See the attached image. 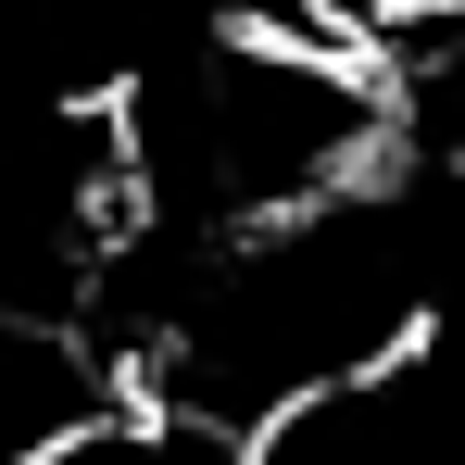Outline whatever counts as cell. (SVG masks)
<instances>
[{"label":"cell","instance_id":"obj_1","mask_svg":"<svg viewBox=\"0 0 465 465\" xmlns=\"http://www.w3.org/2000/svg\"><path fill=\"white\" fill-rule=\"evenodd\" d=\"M114 126L139 176V227L176 252L327 214L390 176L378 76L302 25H202L176 51H139V76L114 88Z\"/></svg>","mask_w":465,"mask_h":465}]
</instances>
